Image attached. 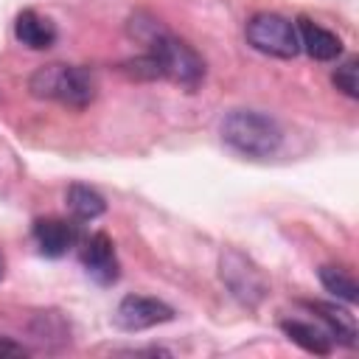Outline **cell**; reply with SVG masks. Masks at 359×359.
I'll return each mask as SVG.
<instances>
[{"mask_svg": "<svg viewBox=\"0 0 359 359\" xmlns=\"http://www.w3.org/2000/svg\"><path fill=\"white\" fill-rule=\"evenodd\" d=\"M14 36L31 50H48L56 42V25L34 8H25L14 20Z\"/></svg>", "mask_w": 359, "mask_h": 359, "instance_id": "30bf717a", "label": "cell"}, {"mask_svg": "<svg viewBox=\"0 0 359 359\" xmlns=\"http://www.w3.org/2000/svg\"><path fill=\"white\" fill-rule=\"evenodd\" d=\"M3 272H6V261H3V255H0V278H3Z\"/></svg>", "mask_w": 359, "mask_h": 359, "instance_id": "e0dca14e", "label": "cell"}, {"mask_svg": "<svg viewBox=\"0 0 359 359\" xmlns=\"http://www.w3.org/2000/svg\"><path fill=\"white\" fill-rule=\"evenodd\" d=\"M244 36H247V45L255 48L264 56L294 59L300 53L294 22L289 17H283V14H275V11L252 14L247 20V25H244Z\"/></svg>", "mask_w": 359, "mask_h": 359, "instance_id": "277c9868", "label": "cell"}, {"mask_svg": "<svg viewBox=\"0 0 359 359\" xmlns=\"http://www.w3.org/2000/svg\"><path fill=\"white\" fill-rule=\"evenodd\" d=\"M146 56L151 59L157 79H165L171 84H180L185 90H196L205 79V59L180 36L168 34L163 25H157L146 39Z\"/></svg>", "mask_w": 359, "mask_h": 359, "instance_id": "3957f363", "label": "cell"}, {"mask_svg": "<svg viewBox=\"0 0 359 359\" xmlns=\"http://www.w3.org/2000/svg\"><path fill=\"white\" fill-rule=\"evenodd\" d=\"M65 202H67V210L73 213L76 222H93L107 210L104 196L84 182H73L65 194Z\"/></svg>", "mask_w": 359, "mask_h": 359, "instance_id": "4fadbf2b", "label": "cell"}, {"mask_svg": "<svg viewBox=\"0 0 359 359\" xmlns=\"http://www.w3.org/2000/svg\"><path fill=\"white\" fill-rule=\"evenodd\" d=\"M174 320V309L157 297H146V294H126L115 314H112V323L121 328V331H146V328H154V325H163V323H171Z\"/></svg>", "mask_w": 359, "mask_h": 359, "instance_id": "8992f818", "label": "cell"}, {"mask_svg": "<svg viewBox=\"0 0 359 359\" xmlns=\"http://www.w3.org/2000/svg\"><path fill=\"white\" fill-rule=\"evenodd\" d=\"M222 140L241 157H272L280 143H283V129L280 123L258 109H233L222 118Z\"/></svg>", "mask_w": 359, "mask_h": 359, "instance_id": "7a4b0ae2", "label": "cell"}, {"mask_svg": "<svg viewBox=\"0 0 359 359\" xmlns=\"http://www.w3.org/2000/svg\"><path fill=\"white\" fill-rule=\"evenodd\" d=\"M317 275H320V283L325 286V292H331L334 297H339L345 303H356L359 286H356V280H353V275L348 269L334 266V264H325V266H320Z\"/></svg>", "mask_w": 359, "mask_h": 359, "instance_id": "5bb4252c", "label": "cell"}, {"mask_svg": "<svg viewBox=\"0 0 359 359\" xmlns=\"http://www.w3.org/2000/svg\"><path fill=\"white\" fill-rule=\"evenodd\" d=\"M81 266L98 286H112L121 278V261L115 252V244L107 233H93L81 244Z\"/></svg>", "mask_w": 359, "mask_h": 359, "instance_id": "52a82bcc", "label": "cell"}, {"mask_svg": "<svg viewBox=\"0 0 359 359\" xmlns=\"http://www.w3.org/2000/svg\"><path fill=\"white\" fill-rule=\"evenodd\" d=\"M297 28V42L300 50H306L311 59L317 62H334L342 56V39L337 34H331L328 28H323L320 22L309 20V17H297L294 20Z\"/></svg>", "mask_w": 359, "mask_h": 359, "instance_id": "9c48e42d", "label": "cell"}, {"mask_svg": "<svg viewBox=\"0 0 359 359\" xmlns=\"http://www.w3.org/2000/svg\"><path fill=\"white\" fill-rule=\"evenodd\" d=\"M6 353L20 356V353H25V348L22 345H11V342H0V356H6Z\"/></svg>", "mask_w": 359, "mask_h": 359, "instance_id": "2e32d148", "label": "cell"}, {"mask_svg": "<svg viewBox=\"0 0 359 359\" xmlns=\"http://www.w3.org/2000/svg\"><path fill=\"white\" fill-rule=\"evenodd\" d=\"M219 275H222L224 286L230 289V294L238 297L247 306H258V300L266 294V280L258 272V266L250 258H244L241 252H236V250L222 252Z\"/></svg>", "mask_w": 359, "mask_h": 359, "instance_id": "5b68a950", "label": "cell"}, {"mask_svg": "<svg viewBox=\"0 0 359 359\" xmlns=\"http://www.w3.org/2000/svg\"><path fill=\"white\" fill-rule=\"evenodd\" d=\"M31 238L39 250V255L45 258H62L67 255L76 241H79V227L67 219L59 216H48V219H36L31 227Z\"/></svg>", "mask_w": 359, "mask_h": 359, "instance_id": "ba28073f", "label": "cell"}, {"mask_svg": "<svg viewBox=\"0 0 359 359\" xmlns=\"http://www.w3.org/2000/svg\"><path fill=\"white\" fill-rule=\"evenodd\" d=\"M28 90H31L34 98L56 101V104L70 107V109H84V107H90L95 101L98 81L81 65L53 62V65H42V67H36L31 73Z\"/></svg>", "mask_w": 359, "mask_h": 359, "instance_id": "6da1fadb", "label": "cell"}, {"mask_svg": "<svg viewBox=\"0 0 359 359\" xmlns=\"http://www.w3.org/2000/svg\"><path fill=\"white\" fill-rule=\"evenodd\" d=\"M356 70H359V59L356 56H351V59H345L337 70H334V76H331V81H334V87L342 93V95H348V98H359V81H356Z\"/></svg>", "mask_w": 359, "mask_h": 359, "instance_id": "9a60e30c", "label": "cell"}, {"mask_svg": "<svg viewBox=\"0 0 359 359\" xmlns=\"http://www.w3.org/2000/svg\"><path fill=\"white\" fill-rule=\"evenodd\" d=\"M306 309L317 311V320L320 325L328 331V337L334 342H342L345 348H353L356 345V325H353V317L342 309H334L328 303H306Z\"/></svg>", "mask_w": 359, "mask_h": 359, "instance_id": "7c38bea8", "label": "cell"}, {"mask_svg": "<svg viewBox=\"0 0 359 359\" xmlns=\"http://www.w3.org/2000/svg\"><path fill=\"white\" fill-rule=\"evenodd\" d=\"M280 331L294 342L300 345L306 353H317V356H328L331 348H334V339L328 337V331L323 325H314V323H303V320H283L280 323Z\"/></svg>", "mask_w": 359, "mask_h": 359, "instance_id": "8fae6325", "label": "cell"}]
</instances>
